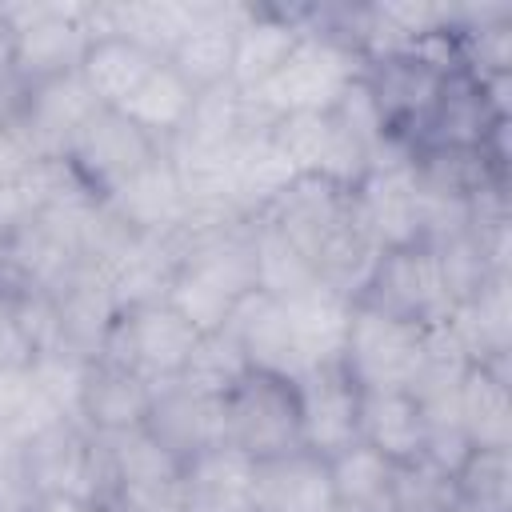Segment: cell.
Here are the masks:
<instances>
[{"label":"cell","instance_id":"6da1fadb","mask_svg":"<svg viewBox=\"0 0 512 512\" xmlns=\"http://www.w3.org/2000/svg\"><path fill=\"white\" fill-rule=\"evenodd\" d=\"M364 72V56L336 36L304 32L288 60L256 88L244 92L248 104L272 124L288 112H332L344 88Z\"/></svg>","mask_w":512,"mask_h":512},{"label":"cell","instance_id":"7a4b0ae2","mask_svg":"<svg viewBox=\"0 0 512 512\" xmlns=\"http://www.w3.org/2000/svg\"><path fill=\"white\" fill-rule=\"evenodd\" d=\"M96 96L80 72H64L36 84H0V120L16 132L24 152L40 160H64L80 128L96 116Z\"/></svg>","mask_w":512,"mask_h":512},{"label":"cell","instance_id":"3957f363","mask_svg":"<svg viewBox=\"0 0 512 512\" xmlns=\"http://www.w3.org/2000/svg\"><path fill=\"white\" fill-rule=\"evenodd\" d=\"M20 460L36 496L64 492V496H84L104 504L112 492L104 440L88 432L76 416H56L44 428L28 432L20 440Z\"/></svg>","mask_w":512,"mask_h":512},{"label":"cell","instance_id":"277c9868","mask_svg":"<svg viewBox=\"0 0 512 512\" xmlns=\"http://www.w3.org/2000/svg\"><path fill=\"white\" fill-rule=\"evenodd\" d=\"M12 32H16V84L52 80L64 72H80L92 48V4L84 0H32V4H4Z\"/></svg>","mask_w":512,"mask_h":512},{"label":"cell","instance_id":"5b68a950","mask_svg":"<svg viewBox=\"0 0 512 512\" xmlns=\"http://www.w3.org/2000/svg\"><path fill=\"white\" fill-rule=\"evenodd\" d=\"M196 340H200V332L168 300H148V304H132L116 316L100 360L128 368V372L144 376L148 384H164L184 372Z\"/></svg>","mask_w":512,"mask_h":512},{"label":"cell","instance_id":"8992f818","mask_svg":"<svg viewBox=\"0 0 512 512\" xmlns=\"http://www.w3.org/2000/svg\"><path fill=\"white\" fill-rule=\"evenodd\" d=\"M424 360V324L388 316L368 304H352L340 364L364 388H408Z\"/></svg>","mask_w":512,"mask_h":512},{"label":"cell","instance_id":"52a82bcc","mask_svg":"<svg viewBox=\"0 0 512 512\" xmlns=\"http://www.w3.org/2000/svg\"><path fill=\"white\" fill-rule=\"evenodd\" d=\"M224 440L248 460H268L300 448L296 388L284 376L248 372L224 396Z\"/></svg>","mask_w":512,"mask_h":512},{"label":"cell","instance_id":"ba28073f","mask_svg":"<svg viewBox=\"0 0 512 512\" xmlns=\"http://www.w3.org/2000/svg\"><path fill=\"white\" fill-rule=\"evenodd\" d=\"M164 144L152 140L144 128H136L116 108H96V116L80 128V136L68 148V168L80 176V184L104 200L112 188H120L132 172H140Z\"/></svg>","mask_w":512,"mask_h":512},{"label":"cell","instance_id":"9c48e42d","mask_svg":"<svg viewBox=\"0 0 512 512\" xmlns=\"http://www.w3.org/2000/svg\"><path fill=\"white\" fill-rule=\"evenodd\" d=\"M356 304L380 308V312L412 320V324H436L452 312V300L444 292V280H440V268H436V256L428 244H408V248L384 252Z\"/></svg>","mask_w":512,"mask_h":512},{"label":"cell","instance_id":"30bf717a","mask_svg":"<svg viewBox=\"0 0 512 512\" xmlns=\"http://www.w3.org/2000/svg\"><path fill=\"white\" fill-rule=\"evenodd\" d=\"M352 216L364 228V236L380 248H408L420 244L424 236V200L412 176V160L408 164H376L368 168L352 188Z\"/></svg>","mask_w":512,"mask_h":512},{"label":"cell","instance_id":"8fae6325","mask_svg":"<svg viewBox=\"0 0 512 512\" xmlns=\"http://www.w3.org/2000/svg\"><path fill=\"white\" fill-rule=\"evenodd\" d=\"M444 76L448 72L436 68L432 60H424L420 52H392V56L364 60V84H368L388 132L400 136L412 152H416L424 120L436 108Z\"/></svg>","mask_w":512,"mask_h":512},{"label":"cell","instance_id":"7c38bea8","mask_svg":"<svg viewBox=\"0 0 512 512\" xmlns=\"http://www.w3.org/2000/svg\"><path fill=\"white\" fill-rule=\"evenodd\" d=\"M300 412V448L316 456H336L360 440V384L344 364L308 368L292 380Z\"/></svg>","mask_w":512,"mask_h":512},{"label":"cell","instance_id":"4fadbf2b","mask_svg":"<svg viewBox=\"0 0 512 512\" xmlns=\"http://www.w3.org/2000/svg\"><path fill=\"white\" fill-rule=\"evenodd\" d=\"M260 220L276 224L316 268L320 252L348 228L352 220V196L348 188L324 180V176H296L264 212Z\"/></svg>","mask_w":512,"mask_h":512},{"label":"cell","instance_id":"5bb4252c","mask_svg":"<svg viewBox=\"0 0 512 512\" xmlns=\"http://www.w3.org/2000/svg\"><path fill=\"white\" fill-rule=\"evenodd\" d=\"M128 232L148 236V240H168L184 228L188 220V200L180 188V176L168 160V152L160 148L140 172H132L120 188H112L100 200Z\"/></svg>","mask_w":512,"mask_h":512},{"label":"cell","instance_id":"9a60e30c","mask_svg":"<svg viewBox=\"0 0 512 512\" xmlns=\"http://www.w3.org/2000/svg\"><path fill=\"white\" fill-rule=\"evenodd\" d=\"M508 124V116H500L488 104L484 80L472 76L468 68H452L444 76V88L436 96L432 116L420 128L416 152L420 148H452V152H488L492 132Z\"/></svg>","mask_w":512,"mask_h":512},{"label":"cell","instance_id":"2e32d148","mask_svg":"<svg viewBox=\"0 0 512 512\" xmlns=\"http://www.w3.org/2000/svg\"><path fill=\"white\" fill-rule=\"evenodd\" d=\"M144 428L180 460H188L204 448L228 444L224 440V400L204 396L180 380L152 384V404H148Z\"/></svg>","mask_w":512,"mask_h":512},{"label":"cell","instance_id":"e0dca14e","mask_svg":"<svg viewBox=\"0 0 512 512\" xmlns=\"http://www.w3.org/2000/svg\"><path fill=\"white\" fill-rule=\"evenodd\" d=\"M248 4L236 0H196V16L188 32L180 36L176 52L168 64L192 84V92L232 84V48H236V28L244 20Z\"/></svg>","mask_w":512,"mask_h":512},{"label":"cell","instance_id":"ac0fdd59","mask_svg":"<svg viewBox=\"0 0 512 512\" xmlns=\"http://www.w3.org/2000/svg\"><path fill=\"white\" fill-rule=\"evenodd\" d=\"M52 296V308H56V328H60V352H72L80 360H100L104 352V340L116 324V316L124 312L112 284L80 264Z\"/></svg>","mask_w":512,"mask_h":512},{"label":"cell","instance_id":"d6986e66","mask_svg":"<svg viewBox=\"0 0 512 512\" xmlns=\"http://www.w3.org/2000/svg\"><path fill=\"white\" fill-rule=\"evenodd\" d=\"M196 16V0H96L92 36H120L156 60H168Z\"/></svg>","mask_w":512,"mask_h":512},{"label":"cell","instance_id":"ffe728a7","mask_svg":"<svg viewBox=\"0 0 512 512\" xmlns=\"http://www.w3.org/2000/svg\"><path fill=\"white\" fill-rule=\"evenodd\" d=\"M336 504L328 460L296 448L284 456L256 460L252 468V512H328Z\"/></svg>","mask_w":512,"mask_h":512},{"label":"cell","instance_id":"44dd1931","mask_svg":"<svg viewBox=\"0 0 512 512\" xmlns=\"http://www.w3.org/2000/svg\"><path fill=\"white\" fill-rule=\"evenodd\" d=\"M224 328L236 336L244 360L252 372H268V376H284V380H296L300 376V364H296V348H292V332H288V320H284V304L260 288L244 292Z\"/></svg>","mask_w":512,"mask_h":512},{"label":"cell","instance_id":"7402d4cb","mask_svg":"<svg viewBox=\"0 0 512 512\" xmlns=\"http://www.w3.org/2000/svg\"><path fill=\"white\" fill-rule=\"evenodd\" d=\"M300 24L288 4H248L240 28H236V48H232V84L240 92H256L300 44Z\"/></svg>","mask_w":512,"mask_h":512},{"label":"cell","instance_id":"603a6c76","mask_svg":"<svg viewBox=\"0 0 512 512\" xmlns=\"http://www.w3.org/2000/svg\"><path fill=\"white\" fill-rule=\"evenodd\" d=\"M280 304H284V320H288V332H292L300 372L340 364L348 320H352V300L324 288V284H312L308 292H300L292 300H280Z\"/></svg>","mask_w":512,"mask_h":512},{"label":"cell","instance_id":"cb8c5ba5","mask_svg":"<svg viewBox=\"0 0 512 512\" xmlns=\"http://www.w3.org/2000/svg\"><path fill=\"white\" fill-rule=\"evenodd\" d=\"M152 404V384L128 368L92 360L84 388H80V412L76 420L96 436H116L128 428H140Z\"/></svg>","mask_w":512,"mask_h":512},{"label":"cell","instance_id":"d4e9b609","mask_svg":"<svg viewBox=\"0 0 512 512\" xmlns=\"http://www.w3.org/2000/svg\"><path fill=\"white\" fill-rule=\"evenodd\" d=\"M444 320L472 364L512 360V272L488 276V284L472 300L456 304Z\"/></svg>","mask_w":512,"mask_h":512},{"label":"cell","instance_id":"484cf974","mask_svg":"<svg viewBox=\"0 0 512 512\" xmlns=\"http://www.w3.org/2000/svg\"><path fill=\"white\" fill-rule=\"evenodd\" d=\"M360 444L376 448L392 464L420 460L424 412L408 388H360Z\"/></svg>","mask_w":512,"mask_h":512},{"label":"cell","instance_id":"4316f807","mask_svg":"<svg viewBox=\"0 0 512 512\" xmlns=\"http://www.w3.org/2000/svg\"><path fill=\"white\" fill-rule=\"evenodd\" d=\"M456 412L472 448H512V372L472 364L460 380Z\"/></svg>","mask_w":512,"mask_h":512},{"label":"cell","instance_id":"83f0119b","mask_svg":"<svg viewBox=\"0 0 512 512\" xmlns=\"http://www.w3.org/2000/svg\"><path fill=\"white\" fill-rule=\"evenodd\" d=\"M192 100H196L192 84H188L168 60H160V64L140 80V88H136L116 112H124V116H128L136 128H144L152 140L168 144V140L180 132V124H184Z\"/></svg>","mask_w":512,"mask_h":512},{"label":"cell","instance_id":"f1b7e54d","mask_svg":"<svg viewBox=\"0 0 512 512\" xmlns=\"http://www.w3.org/2000/svg\"><path fill=\"white\" fill-rule=\"evenodd\" d=\"M156 64L160 60L148 56L144 48H136L120 36H100V40H92V48L84 56L80 76H84V84L100 108H120Z\"/></svg>","mask_w":512,"mask_h":512},{"label":"cell","instance_id":"f546056e","mask_svg":"<svg viewBox=\"0 0 512 512\" xmlns=\"http://www.w3.org/2000/svg\"><path fill=\"white\" fill-rule=\"evenodd\" d=\"M100 440H104L112 488H152V484H176L184 476V460L168 452L144 424Z\"/></svg>","mask_w":512,"mask_h":512},{"label":"cell","instance_id":"4dcf8cb0","mask_svg":"<svg viewBox=\"0 0 512 512\" xmlns=\"http://www.w3.org/2000/svg\"><path fill=\"white\" fill-rule=\"evenodd\" d=\"M252 264H256V288L276 300H292L312 284H320L312 260L276 224L260 216H252Z\"/></svg>","mask_w":512,"mask_h":512},{"label":"cell","instance_id":"1f68e13d","mask_svg":"<svg viewBox=\"0 0 512 512\" xmlns=\"http://www.w3.org/2000/svg\"><path fill=\"white\" fill-rule=\"evenodd\" d=\"M332 472V492L340 504L368 508V512H392V484H396V464L384 460L368 444H352L336 456H328Z\"/></svg>","mask_w":512,"mask_h":512},{"label":"cell","instance_id":"d6a6232c","mask_svg":"<svg viewBox=\"0 0 512 512\" xmlns=\"http://www.w3.org/2000/svg\"><path fill=\"white\" fill-rule=\"evenodd\" d=\"M292 180H296V168L272 144L268 132L244 136L240 160H236V200H240V212L244 216H260Z\"/></svg>","mask_w":512,"mask_h":512},{"label":"cell","instance_id":"836d02e7","mask_svg":"<svg viewBox=\"0 0 512 512\" xmlns=\"http://www.w3.org/2000/svg\"><path fill=\"white\" fill-rule=\"evenodd\" d=\"M248 372L252 368H248L236 336L228 328H216V332H200V340H196V348H192V356H188V364H184V372L176 380L196 388V392H204V396H220L224 400Z\"/></svg>","mask_w":512,"mask_h":512},{"label":"cell","instance_id":"e575fe53","mask_svg":"<svg viewBox=\"0 0 512 512\" xmlns=\"http://www.w3.org/2000/svg\"><path fill=\"white\" fill-rule=\"evenodd\" d=\"M252 468H256V460H248L240 448L216 444V448H204L184 460L180 484H184V492H196V496L252 500Z\"/></svg>","mask_w":512,"mask_h":512},{"label":"cell","instance_id":"d590c367","mask_svg":"<svg viewBox=\"0 0 512 512\" xmlns=\"http://www.w3.org/2000/svg\"><path fill=\"white\" fill-rule=\"evenodd\" d=\"M428 248L436 256V268H440V280H444V292H448L452 308L472 300L488 284V276H496V268L488 264V256H484V248H480V240L472 232L440 240V244H428Z\"/></svg>","mask_w":512,"mask_h":512},{"label":"cell","instance_id":"8d00e7d4","mask_svg":"<svg viewBox=\"0 0 512 512\" xmlns=\"http://www.w3.org/2000/svg\"><path fill=\"white\" fill-rule=\"evenodd\" d=\"M456 492L508 512V488H512V448H472L464 468L452 476Z\"/></svg>","mask_w":512,"mask_h":512},{"label":"cell","instance_id":"74e56055","mask_svg":"<svg viewBox=\"0 0 512 512\" xmlns=\"http://www.w3.org/2000/svg\"><path fill=\"white\" fill-rule=\"evenodd\" d=\"M88 364H92V360H80V356H72V352H48V356H36L24 372H28L32 388H36L60 416H76V412H80V388H84Z\"/></svg>","mask_w":512,"mask_h":512},{"label":"cell","instance_id":"f35d334b","mask_svg":"<svg viewBox=\"0 0 512 512\" xmlns=\"http://www.w3.org/2000/svg\"><path fill=\"white\" fill-rule=\"evenodd\" d=\"M36 500L24 460H20V436L0 420V512H28Z\"/></svg>","mask_w":512,"mask_h":512},{"label":"cell","instance_id":"ab89813d","mask_svg":"<svg viewBox=\"0 0 512 512\" xmlns=\"http://www.w3.org/2000/svg\"><path fill=\"white\" fill-rule=\"evenodd\" d=\"M184 484H152V488H112L104 512H180Z\"/></svg>","mask_w":512,"mask_h":512},{"label":"cell","instance_id":"60d3db41","mask_svg":"<svg viewBox=\"0 0 512 512\" xmlns=\"http://www.w3.org/2000/svg\"><path fill=\"white\" fill-rule=\"evenodd\" d=\"M28 344L16 324V288L0 284V364L4 368H28Z\"/></svg>","mask_w":512,"mask_h":512},{"label":"cell","instance_id":"b9f144b4","mask_svg":"<svg viewBox=\"0 0 512 512\" xmlns=\"http://www.w3.org/2000/svg\"><path fill=\"white\" fill-rule=\"evenodd\" d=\"M32 164H36V160L24 152V144L16 140V132H12L4 120H0V184H4V180L24 176Z\"/></svg>","mask_w":512,"mask_h":512},{"label":"cell","instance_id":"7bdbcfd3","mask_svg":"<svg viewBox=\"0 0 512 512\" xmlns=\"http://www.w3.org/2000/svg\"><path fill=\"white\" fill-rule=\"evenodd\" d=\"M28 512H104V504L84 500V496H64V492H56V496H36Z\"/></svg>","mask_w":512,"mask_h":512},{"label":"cell","instance_id":"ee69618b","mask_svg":"<svg viewBox=\"0 0 512 512\" xmlns=\"http://www.w3.org/2000/svg\"><path fill=\"white\" fill-rule=\"evenodd\" d=\"M180 512H252V500H232V496H196L184 492Z\"/></svg>","mask_w":512,"mask_h":512},{"label":"cell","instance_id":"f6af8a7d","mask_svg":"<svg viewBox=\"0 0 512 512\" xmlns=\"http://www.w3.org/2000/svg\"><path fill=\"white\" fill-rule=\"evenodd\" d=\"M12 64H16V32H12V20L0 4V84L12 80Z\"/></svg>","mask_w":512,"mask_h":512},{"label":"cell","instance_id":"bcb514c9","mask_svg":"<svg viewBox=\"0 0 512 512\" xmlns=\"http://www.w3.org/2000/svg\"><path fill=\"white\" fill-rule=\"evenodd\" d=\"M440 512H500V508H488V504H476V500H468V496H460V492H456V484H452V496H448V504H444Z\"/></svg>","mask_w":512,"mask_h":512},{"label":"cell","instance_id":"7dc6e473","mask_svg":"<svg viewBox=\"0 0 512 512\" xmlns=\"http://www.w3.org/2000/svg\"><path fill=\"white\" fill-rule=\"evenodd\" d=\"M328 512H368V508H352V504H340V500H336Z\"/></svg>","mask_w":512,"mask_h":512}]
</instances>
